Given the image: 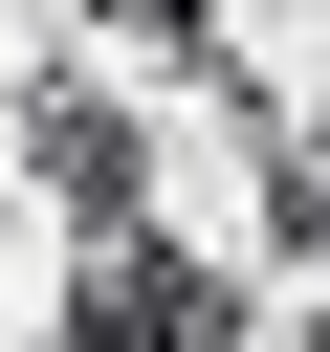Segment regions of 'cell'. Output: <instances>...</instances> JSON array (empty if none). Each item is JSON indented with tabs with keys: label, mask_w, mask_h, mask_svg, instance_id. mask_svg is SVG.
I'll use <instances>...</instances> for the list:
<instances>
[{
	"label": "cell",
	"mask_w": 330,
	"mask_h": 352,
	"mask_svg": "<svg viewBox=\"0 0 330 352\" xmlns=\"http://www.w3.org/2000/svg\"><path fill=\"white\" fill-rule=\"evenodd\" d=\"M66 352H242V286H220L198 242H154V220H110V242L66 264Z\"/></svg>",
	"instance_id": "6da1fadb"
},
{
	"label": "cell",
	"mask_w": 330,
	"mask_h": 352,
	"mask_svg": "<svg viewBox=\"0 0 330 352\" xmlns=\"http://www.w3.org/2000/svg\"><path fill=\"white\" fill-rule=\"evenodd\" d=\"M22 176L110 242V220H154V132H132V88H88V66H44L22 88Z\"/></svg>",
	"instance_id": "7a4b0ae2"
},
{
	"label": "cell",
	"mask_w": 330,
	"mask_h": 352,
	"mask_svg": "<svg viewBox=\"0 0 330 352\" xmlns=\"http://www.w3.org/2000/svg\"><path fill=\"white\" fill-rule=\"evenodd\" d=\"M220 110H242V176H264V242L330 286V110H264L242 66H220Z\"/></svg>",
	"instance_id": "3957f363"
}]
</instances>
